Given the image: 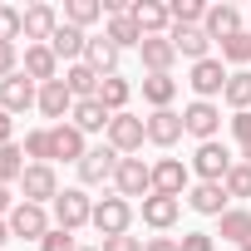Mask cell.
<instances>
[{
    "instance_id": "obj_45",
    "label": "cell",
    "mask_w": 251,
    "mask_h": 251,
    "mask_svg": "<svg viewBox=\"0 0 251 251\" xmlns=\"http://www.w3.org/2000/svg\"><path fill=\"white\" fill-rule=\"evenodd\" d=\"M5 143H15V118L0 108V148H5Z\"/></svg>"
},
{
    "instance_id": "obj_21",
    "label": "cell",
    "mask_w": 251,
    "mask_h": 251,
    "mask_svg": "<svg viewBox=\"0 0 251 251\" xmlns=\"http://www.w3.org/2000/svg\"><path fill=\"white\" fill-rule=\"evenodd\" d=\"M138 54H143V69H148V74H173V64H177V50H173V40H168V35L143 40V45H138Z\"/></svg>"
},
{
    "instance_id": "obj_38",
    "label": "cell",
    "mask_w": 251,
    "mask_h": 251,
    "mask_svg": "<svg viewBox=\"0 0 251 251\" xmlns=\"http://www.w3.org/2000/svg\"><path fill=\"white\" fill-rule=\"evenodd\" d=\"M222 59H226V64H251V30L222 40Z\"/></svg>"
},
{
    "instance_id": "obj_6",
    "label": "cell",
    "mask_w": 251,
    "mask_h": 251,
    "mask_svg": "<svg viewBox=\"0 0 251 251\" xmlns=\"http://www.w3.org/2000/svg\"><path fill=\"white\" fill-rule=\"evenodd\" d=\"M5 222H10V236H20V241H45V236L54 231L50 212L35 207V202H15V212H10Z\"/></svg>"
},
{
    "instance_id": "obj_11",
    "label": "cell",
    "mask_w": 251,
    "mask_h": 251,
    "mask_svg": "<svg viewBox=\"0 0 251 251\" xmlns=\"http://www.w3.org/2000/svg\"><path fill=\"white\" fill-rule=\"evenodd\" d=\"M118 163H123V158H118V153H113L108 143H103V148H89V153H84V163H79V182H84V187H99V182H113Z\"/></svg>"
},
{
    "instance_id": "obj_14",
    "label": "cell",
    "mask_w": 251,
    "mask_h": 251,
    "mask_svg": "<svg viewBox=\"0 0 251 251\" xmlns=\"http://www.w3.org/2000/svg\"><path fill=\"white\" fill-rule=\"evenodd\" d=\"M128 15L138 20L143 40H153V35H168V30H173V15H168V5H163V0H133V5H128Z\"/></svg>"
},
{
    "instance_id": "obj_4",
    "label": "cell",
    "mask_w": 251,
    "mask_h": 251,
    "mask_svg": "<svg viewBox=\"0 0 251 251\" xmlns=\"http://www.w3.org/2000/svg\"><path fill=\"white\" fill-rule=\"evenodd\" d=\"M236 168V158L226 153V143H197V153H192V173L202 177V182H226V173Z\"/></svg>"
},
{
    "instance_id": "obj_43",
    "label": "cell",
    "mask_w": 251,
    "mask_h": 251,
    "mask_svg": "<svg viewBox=\"0 0 251 251\" xmlns=\"http://www.w3.org/2000/svg\"><path fill=\"white\" fill-rule=\"evenodd\" d=\"M231 133H236V143H241V148L251 143V108H246V113H231Z\"/></svg>"
},
{
    "instance_id": "obj_9",
    "label": "cell",
    "mask_w": 251,
    "mask_h": 251,
    "mask_svg": "<svg viewBox=\"0 0 251 251\" xmlns=\"http://www.w3.org/2000/svg\"><path fill=\"white\" fill-rule=\"evenodd\" d=\"M113 187H118V197H148V192H153V163L123 158L118 173H113Z\"/></svg>"
},
{
    "instance_id": "obj_18",
    "label": "cell",
    "mask_w": 251,
    "mask_h": 251,
    "mask_svg": "<svg viewBox=\"0 0 251 251\" xmlns=\"http://www.w3.org/2000/svg\"><path fill=\"white\" fill-rule=\"evenodd\" d=\"M187 207L202 212V217H222V212H231V197H226L222 182H197V187L187 192Z\"/></svg>"
},
{
    "instance_id": "obj_15",
    "label": "cell",
    "mask_w": 251,
    "mask_h": 251,
    "mask_svg": "<svg viewBox=\"0 0 251 251\" xmlns=\"http://www.w3.org/2000/svg\"><path fill=\"white\" fill-rule=\"evenodd\" d=\"M20 69H25V79H35V84H54V79H59V59H54L50 45H25Z\"/></svg>"
},
{
    "instance_id": "obj_17",
    "label": "cell",
    "mask_w": 251,
    "mask_h": 251,
    "mask_svg": "<svg viewBox=\"0 0 251 251\" xmlns=\"http://www.w3.org/2000/svg\"><path fill=\"white\" fill-rule=\"evenodd\" d=\"M177 217H182V197H163V192H148V197H143V222H148L153 231L177 226Z\"/></svg>"
},
{
    "instance_id": "obj_32",
    "label": "cell",
    "mask_w": 251,
    "mask_h": 251,
    "mask_svg": "<svg viewBox=\"0 0 251 251\" xmlns=\"http://www.w3.org/2000/svg\"><path fill=\"white\" fill-rule=\"evenodd\" d=\"M222 99H226L236 113H246V108H251V69H231V79H226Z\"/></svg>"
},
{
    "instance_id": "obj_30",
    "label": "cell",
    "mask_w": 251,
    "mask_h": 251,
    "mask_svg": "<svg viewBox=\"0 0 251 251\" xmlns=\"http://www.w3.org/2000/svg\"><path fill=\"white\" fill-rule=\"evenodd\" d=\"M217 236H222V241H236V246H241V241L251 236V212H241V207L222 212V217H217Z\"/></svg>"
},
{
    "instance_id": "obj_1",
    "label": "cell",
    "mask_w": 251,
    "mask_h": 251,
    "mask_svg": "<svg viewBox=\"0 0 251 251\" xmlns=\"http://www.w3.org/2000/svg\"><path fill=\"white\" fill-rule=\"evenodd\" d=\"M118 158H133L143 143H148V118H138V113H113V123H108V138H103Z\"/></svg>"
},
{
    "instance_id": "obj_46",
    "label": "cell",
    "mask_w": 251,
    "mask_h": 251,
    "mask_svg": "<svg viewBox=\"0 0 251 251\" xmlns=\"http://www.w3.org/2000/svg\"><path fill=\"white\" fill-rule=\"evenodd\" d=\"M143 251H177V241H173V236H148Z\"/></svg>"
},
{
    "instance_id": "obj_39",
    "label": "cell",
    "mask_w": 251,
    "mask_h": 251,
    "mask_svg": "<svg viewBox=\"0 0 251 251\" xmlns=\"http://www.w3.org/2000/svg\"><path fill=\"white\" fill-rule=\"evenodd\" d=\"M222 187H226V197H251V168L236 158V168L226 173V182H222Z\"/></svg>"
},
{
    "instance_id": "obj_2",
    "label": "cell",
    "mask_w": 251,
    "mask_h": 251,
    "mask_svg": "<svg viewBox=\"0 0 251 251\" xmlns=\"http://www.w3.org/2000/svg\"><path fill=\"white\" fill-rule=\"evenodd\" d=\"M128 226H133V202L128 197H103V202H94V231L108 241V236H128Z\"/></svg>"
},
{
    "instance_id": "obj_34",
    "label": "cell",
    "mask_w": 251,
    "mask_h": 251,
    "mask_svg": "<svg viewBox=\"0 0 251 251\" xmlns=\"http://www.w3.org/2000/svg\"><path fill=\"white\" fill-rule=\"evenodd\" d=\"M25 168H30V163H25V148H20V143H5V148H0V182H5V187L20 182Z\"/></svg>"
},
{
    "instance_id": "obj_35",
    "label": "cell",
    "mask_w": 251,
    "mask_h": 251,
    "mask_svg": "<svg viewBox=\"0 0 251 251\" xmlns=\"http://www.w3.org/2000/svg\"><path fill=\"white\" fill-rule=\"evenodd\" d=\"M25 158H30V163H54V138H50V128H30V133H25Z\"/></svg>"
},
{
    "instance_id": "obj_23",
    "label": "cell",
    "mask_w": 251,
    "mask_h": 251,
    "mask_svg": "<svg viewBox=\"0 0 251 251\" xmlns=\"http://www.w3.org/2000/svg\"><path fill=\"white\" fill-rule=\"evenodd\" d=\"M182 133H187V128H182V113H173V108H153V118H148V143L173 148Z\"/></svg>"
},
{
    "instance_id": "obj_36",
    "label": "cell",
    "mask_w": 251,
    "mask_h": 251,
    "mask_svg": "<svg viewBox=\"0 0 251 251\" xmlns=\"http://www.w3.org/2000/svg\"><path fill=\"white\" fill-rule=\"evenodd\" d=\"M20 35H25V10L0 5V45H15Z\"/></svg>"
},
{
    "instance_id": "obj_48",
    "label": "cell",
    "mask_w": 251,
    "mask_h": 251,
    "mask_svg": "<svg viewBox=\"0 0 251 251\" xmlns=\"http://www.w3.org/2000/svg\"><path fill=\"white\" fill-rule=\"evenodd\" d=\"M5 241H10V222H5V217H0V246H5Z\"/></svg>"
},
{
    "instance_id": "obj_3",
    "label": "cell",
    "mask_w": 251,
    "mask_h": 251,
    "mask_svg": "<svg viewBox=\"0 0 251 251\" xmlns=\"http://www.w3.org/2000/svg\"><path fill=\"white\" fill-rule=\"evenodd\" d=\"M89 222H94V202H89V192H84V187H64V192L54 197V226L79 231V226H89Z\"/></svg>"
},
{
    "instance_id": "obj_29",
    "label": "cell",
    "mask_w": 251,
    "mask_h": 251,
    "mask_svg": "<svg viewBox=\"0 0 251 251\" xmlns=\"http://www.w3.org/2000/svg\"><path fill=\"white\" fill-rule=\"evenodd\" d=\"M64 84H69L74 99H99V84H103V79H99L89 64H69V69H64Z\"/></svg>"
},
{
    "instance_id": "obj_50",
    "label": "cell",
    "mask_w": 251,
    "mask_h": 251,
    "mask_svg": "<svg viewBox=\"0 0 251 251\" xmlns=\"http://www.w3.org/2000/svg\"><path fill=\"white\" fill-rule=\"evenodd\" d=\"M241 251H251V236H246V241H241Z\"/></svg>"
},
{
    "instance_id": "obj_26",
    "label": "cell",
    "mask_w": 251,
    "mask_h": 251,
    "mask_svg": "<svg viewBox=\"0 0 251 251\" xmlns=\"http://www.w3.org/2000/svg\"><path fill=\"white\" fill-rule=\"evenodd\" d=\"M103 40H108L113 50H138V45H143V30H138V20H133V15H108Z\"/></svg>"
},
{
    "instance_id": "obj_20",
    "label": "cell",
    "mask_w": 251,
    "mask_h": 251,
    "mask_svg": "<svg viewBox=\"0 0 251 251\" xmlns=\"http://www.w3.org/2000/svg\"><path fill=\"white\" fill-rule=\"evenodd\" d=\"M50 50H54V59H69V64H84V50H89V35H84L79 25H59V30L50 35Z\"/></svg>"
},
{
    "instance_id": "obj_49",
    "label": "cell",
    "mask_w": 251,
    "mask_h": 251,
    "mask_svg": "<svg viewBox=\"0 0 251 251\" xmlns=\"http://www.w3.org/2000/svg\"><path fill=\"white\" fill-rule=\"evenodd\" d=\"M241 163H246V168H251V143H246V148H241Z\"/></svg>"
},
{
    "instance_id": "obj_47",
    "label": "cell",
    "mask_w": 251,
    "mask_h": 251,
    "mask_svg": "<svg viewBox=\"0 0 251 251\" xmlns=\"http://www.w3.org/2000/svg\"><path fill=\"white\" fill-rule=\"evenodd\" d=\"M10 212H15V197H10V187H5V182H0V217H10Z\"/></svg>"
},
{
    "instance_id": "obj_7",
    "label": "cell",
    "mask_w": 251,
    "mask_h": 251,
    "mask_svg": "<svg viewBox=\"0 0 251 251\" xmlns=\"http://www.w3.org/2000/svg\"><path fill=\"white\" fill-rule=\"evenodd\" d=\"M20 202H35V207H45V202H54L64 187H59V177H54V168L50 163H30L25 168V177H20Z\"/></svg>"
},
{
    "instance_id": "obj_40",
    "label": "cell",
    "mask_w": 251,
    "mask_h": 251,
    "mask_svg": "<svg viewBox=\"0 0 251 251\" xmlns=\"http://www.w3.org/2000/svg\"><path fill=\"white\" fill-rule=\"evenodd\" d=\"M40 251H79V241H74V231H64V226H54L45 241H40Z\"/></svg>"
},
{
    "instance_id": "obj_12",
    "label": "cell",
    "mask_w": 251,
    "mask_h": 251,
    "mask_svg": "<svg viewBox=\"0 0 251 251\" xmlns=\"http://www.w3.org/2000/svg\"><path fill=\"white\" fill-rule=\"evenodd\" d=\"M168 40H173V50H177L182 59H192V64L212 59V40H207V30H202V25H173V30H168Z\"/></svg>"
},
{
    "instance_id": "obj_16",
    "label": "cell",
    "mask_w": 251,
    "mask_h": 251,
    "mask_svg": "<svg viewBox=\"0 0 251 251\" xmlns=\"http://www.w3.org/2000/svg\"><path fill=\"white\" fill-rule=\"evenodd\" d=\"M74 103H79V99L69 94V84H64V79H54V84H40V103H35V108H40L45 118L64 123V118L74 113Z\"/></svg>"
},
{
    "instance_id": "obj_25",
    "label": "cell",
    "mask_w": 251,
    "mask_h": 251,
    "mask_svg": "<svg viewBox=\"0 0 251 251\" xmlns=\"http://www.w3.org/2000/svg\"><path fill=\"white\" fill-rule=\"evenodd\" d=\"M202 30H207V40H231V35H241V10L236 5H207Z\"/></svg>"
},
{
    "instance_id": "obj_51",
    "label": "cell",
    "mask_w": 251,
    "mask_h": 251,
    "mask_svg": "<svg viewBox=\"0 0 251 251\" xmlns=\"http://www.w3.org/2000/svg\"><path fill=\"white\" fill-rule=\"evenodd\" d=\"M79 251H99V246H79Z\"/></svg>"
},
{
    "instance_id": "obj_13",
    "label": "cell",
    "mask_w": 251,
    "mask_h": 251,
    "mask_svg": "<svg viewBox=\"0 0 251 251\" xmlns=\"http://www.w3.org/2000/svg\"><path fill=\"white\" fill-rule=\"evenodd\" d=\"M226 79H231V69H226L222 59H202V64H192V79H187V84H192V94H197V99H207V103H212V99L226 89Z\"/></svg>"
},
{
    "instance_id": "obj_33",
    "label": "cell",
    "mask_w": 251,
    "mask_h": 251,
    "mask_svg": "<svg viewBox=\"0 0 251 251\" xmlns=\"http://www.w3.org/2000/svg\"><path fill=\"white\" fill-rule=\"evenodd\" d=\"M94 20H103V0H64V25L89 30Z\"/></svg>"
},
{
    "instance_id": "obj_8",
    "label": "cell",
    "mask_w": 251,
    "mask_h": 251,
    "mask_svg": "<svg viewBox=\"0 0 251 251\" xmlns=\"http://www.w3.org/2000/svg\"><path fill=\"white\" fill-rule=\"evenodd\" d=\"M182 128H187L197 143H212V138L222 133V108L207 103V99H192V103L182 108Z\"/></svg>"
},
{
    "instance_id": "obj_41",
    "label": "cell",
    "mask_w": 251,
    "mask_h": 251,
    "mask_svg": "<svg viewBox=\"0 0 251 251\" xmlns=\"http://www.w3.org/2000/svg\"><path fill=\"white\" fill-rule=\"evenodd\" d=\"M10 74H20V50L0 45V79H10Z\"/></svg>"
},
{
    "instance_id": "obj_28",
    "label": "cell",
    "mask_w": 251,
    "mask_h": 251,
    "mask_svg": "<svg viewBox=\"0 0 251 251\" xmlns=\"http://www.w3.org/2000/svg\"><path fill=\"white\" fill-rule=\"evenodd\" d=\"M128 99H133V84H128V79L108 74V79L99 84V103H103L108 113H128Z\"/></svg>"
},
{
    "instance_id": "obj_44",
    "label": "cell",
    "mask_w": 251,
    "mask_h": 251,
    "mask_svg": "<svg viewBox=\"0 0 251 251\" xmlns=\"http://www.w3.org/2000/svg\"><path fill=\"white\" fill-rule=\"evenodd\" d=\"M99 251H143V241L138 236H108V241H99Z\"/></svg>"
},
{
    "instance_id": "obj_27",
    "label": "cell",
    "mask_w": 251,
    "mask_h": 251,
    "mask_svg": "<svg viewBox=\"0 0 251 251\" xmlns=\"http://www.w3.org/2000/svg\"><path fill=\"white\" fill-rule=\"evenodd\" d=\"M84 64H89V69H94L99 79H108V74L118 69V50H113V45H108L103 35H99V40L89 35V50H84Z\"/></svg>"
},
{
    "instance_id": "obj_22",
    "label": "cell",
    "mask_w": 251,
    "mask_h": 251,
    "mask_svg": "<svg viewBox=\"0 0 251 251\" xmlns=\"http://www.w3.org/2000/svg\"><path fill=\"white\" fill-rule=\"evenodd\" d=\"M69 123H74L79 133H108L113 113H108L99 99H79V103H74V113H69Z\"/></svg>"
},
{
    "instance_id": "obj_19",
    "label": "cell",
    "mask_w": 251,
    "mask_h": 251,
    "mask_svg": "<svg viewBox=\"0 0 251 251\" xmlns=\"http://www.w3.org/2000/svg\"><path fill=\"white\" fill-rule=\"evenodd\" d=\"M59 25H64V20H59L54 5H30V10H25V40H30V45H50V35H54Z\"/></svg>"
},
{
    "instance_id": "obj_42",
    "label": "cell",
    "mask_w": 251,
    "mask_h": 251,
    "mask_svg": "<svg viewBox=\"0 0 251 251\" xmlns=\"http://www.w3.org/2000/svg\"><path fill=\"white\" fill-rule=\"evenodd\" d=\"M177 251H212V231H187L177 241Z\"/></svg>"
},
{
    "instance_id": "obj_31",
    "label": "cell",
    "mask_w": 251,
    "mask_h": 251,
    "mask_svg": "<svg viewBox=\"0 0 251 251\" xmlns=\"http://www.w3.org/2000/svg\"><path fill=\"white\" fill-rule=\"evenodd\" d=\"M143 99H148L153 108H168V103L177 99V79H173V74H148V79H143Z\"/></svg>"
},
{
    "instance_id": "obj_24",
    "label": "cell",
    "mask_w": 251,
    "mask_h": 251,
    "mask_svg": "<svg viewBox=\"0 0 251 251\" xmlns=\"http://www.w3.org/2000/svg\"><path fill=\"white\" fill-rule=\"evenodd\" d=\"M50 138H54V158H64V163H84V153H89V143H84V133L74 128V123H54L50 128Z\"/></svg>"
},
{
    "instance_id": "obj_5",
    "label": "cell",
    "mask_w": 251,
    "mask_h": 251,
    "mask_svg": "<svg viewBox=\"0 0 251 251\" xmlns=\"http://www.w3.org/2000/svg\"><path fill=\"white\" fill-rule=\"evenodd\" d=\"M153 192H163V197H187V192H192V163H182V158H158V163H153Z\"/></svg>"
},
{
    "instance_id": "obj_37",
    "label": "cell",
    "mask_w": 251,
    "mask_h": 251,
    "mask_svg": "<svg viewBox=\"0 0 251 251\" xmlns=\"http://www.w3.org/2000/svg\"><path fill=\"white\" fill-rule=\"evenodd\" d=\"M168 15H173V25H202L207 20V5H202V0H173Z\"/></svg>"
},
{
    "instance_id": "obj_10",
    "label": "cell",
    "mask_w": 251,
    "mask_h": 251,
    "mask_svg": "<svg viewBox=\"0 0 251 251\" xmlns=\"http://www.w3.org/2000/svg\"><path fill=\"white\" fill-rule=\"evenodd\" d=\"M35 103H40V84L25 79V69L10 74V79H0V108H5V113H25Z\"/></svg>"
}]
</instances>
